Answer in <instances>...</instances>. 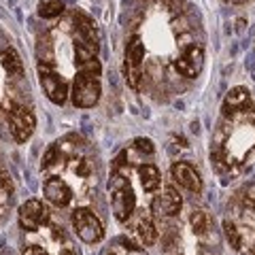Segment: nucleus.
Returning <instances> with one entry per match:
<instances>
[{
	"label": "nucleus",
	"instance_id": "obj_1",
	"mask_svg": "<svg viewBox=\"0 0 255 255\" xmlns=\"http://www.w3.org/2000/svg\"><path fill=\"white\" fill-rule=\"evenodd\" d=\"M109 191H111V204H113V213L117 221H130L134 209H136V196H134V189L130 185V179L122 168H115L113 166V174H111L109 181Z\"/></svg>",
	"mask_w": 255,
	"mask_h": 255
},
{
	"label": "nucleus",
	"instance_id": "obj_2",
	"mask_svg": "<svg viewBox=\"0 0 255 255\" xmlns=\"http://www.w3.org/2000/svg\"><path fill=\"white\" fill-rule=\"evenodd\" d=\"M38 79L45 90V96L53 105L62 107L68 98V81L55 70L49 62H38Z\"/></svg>",
	"mask_w": 255,
	"mask_h": 255
},
{
	"label": "nucleus",
	"instance_id": "obj_3",
	"mask_svg": "<svg viewBox=\"0 0 255 255\" xmlns=\"http://www.w3.org/2000/svg\"><path fill=\"white\" fill-rule=\"evenodd\" d=\"M102 87H100V79L98 75H90V73H79L73 85V105L79 109H92L96 102L100 100Z\"/></svg>",
	"mask_w": 255,
	"mask_h": 255
},
{
	"label": "nucleus",
	"instance_id": "obj_4",
	"mask_svg": "<svg viewBox=\"0 0 255 255\" xmlns=\"http://www.w3.org/2000/svg\"><path fill=\"white\" fill-rule=\"evenodd\" d=\"M73 230L85 245L100 243L105 238V228L90 209H77L73 213Z\"/></svg>",
	"mask_w": 255,
	"mask_h": 255
},
{
	"label": "nucleus",
	"instance_id": "obj_5",
	"mask_svg": "<svg viewBox=\"0 0 255 255\" xmlns=\"http://www.w3.org/2000/svg\"><path fill=\"white\" fill-rule=\"evenodd\" d=\"M17 219H19V226L21 230L26 232H36L38 228H43L49 223V209L41 202V200H26L19 206V213H17Z\"/></svg>",
	"mask_w": 255,
	"mask_h": 255
},
{
	"label": "nucleus",
	"instance_id": "obj_6",
	"mask_svg": "<svg viewBox=\"0 0 255 255\" xmlns=\"http://www.w3.org/2000/svg\"><path fill=\"white\" fill-rule=\"evenodd\" d=\"M204 68V49L200 45H187L185 49L179 53V58L174 60V70L185 77V79H196Z\"/></svg>",
	"mask_w": 255,
	"mask_h": 255
},
{
	"label": "nucleus",
	"instance_id": "obj_7",
	"mask_svg": "<svg viewBox=\"0 0 255 255\" xmlns=\"http://www.w3.org/2000/svg\"><path fill=\"white\" fill-rule=\"evenodd\" d=\"M9 128H11V134L15 140L26 142L36 128V117L30 109L15 105L9 109Z\"/></svg>",
	"mask_w": 255,
	"mask_h": 255
},
{
	"label": "nucleus",
	"instance_id": "obj_8",
	"mask_svg": "<svg viewBox=\"0 0 255 255\" xmlns=\"http://www.w3.org/2000/svg\"><path fill=\"white\" fill-rule=\"evenodd\" d=\"M142 60H145V45L138 36H132L130 43L126 47V75H128V83L134 90H138L140 85V77H142Z\"/></svg>",
	"mask_w": 255,
	"mask_h": 255
},
{
	"label": "nucleus",
	"instance_id": "obj_9",
	"mask_svg": "<svg viewBox=\"0 0 255 255\" xmlns=\"http://www.w3.org/2000/svg\"><path fill=\"white\" fill-rule=\"evenodd\" d=\"M253 109H255V105L251 100V94H249V90H245V87H234V90H230L226 100H223V115L228 119L243 117L247 113H251Z\"/></svg>",
	"mask_w": 255,
	"mask_h": 255
},
{
	"label": "nucleus",
	"instance_id": "obj_10",
	"mask_svg": "<svg viewBox=\"0 0 255 255\" xmlns=\"http://www.w3.org/2000/svg\"><path fill=\"white\" fill-rule=\"evenodd\" d=\"M181 206L183 200L179 191L174 187H164V191H159L151 202V213L157 215V217H172V215H179Z\"/></svg>",
	"mask_w": 255,
	"mask_h": 255
},
{
	"label": "nucleus",
	"instance_id": "obj_11",
	"mask_svg": "<svg viewBox=\"0 0 255 255\" xmlns=\"http://www.w3.org/2000/svg\"><path fill=\"white\" fill-rule=\"evenodd\" d=\"M170 172H172L174 183H179L183 189L196 191V194L202 189V179H200V174H198V170H196L189 162H174L172 168H170Z\"/></svg>",
	"mask_w": 255,
	"mask_h": 255
},
{
	"label": "nucleus",
	"instance_id": "obj_12",
	"mask_svg": "<svg viewBox=\"0 0 255 255\" xmlns=\"http://www.w3.org/2000/svg\"><path fill=\"white\" fill-rule=\"evenodd\" d=\"M43 194H45L47 200L55 206H66V204H70V200H73V189H70L68 183L60 177L47 179L45 185H43Z\"/></svg>",
	"mask_w": 255,
	"mask_h": 255
},
{
	"label": "nucleus",
	"instance_id": "obj_13",
	"mask_svg": "<svg viewBox=\"0 0 255 255\" xmlns=\"http://www.w3.org/2000/svg\"><path fill=\"white\" fill-rule=\"evenodd\" d=\"M134 234H136L138 243L142 247H151L157 241V228H155L153 219H151V215H147L145 211H140V215H138L136 226H134Z\"/></svg>",
	"mask_w": 255,
	"mask_h": 255
},
{
	"label": "nucleus",
	"instance_id": "obj_14",
	"mask_svg": "<svg viewBox=\"0 0 255 255\" xmlns=\"http://www.w3.org/2000/svg\"><path fill=\"white\" fill-rule=\"evenodd\" d=\"M138 177H140V185L145 191H155L162 185V172L155 164H142L138 168Z\"/></svg>",
	"mask_w": 255,
	"mask_h": 255
},
{
	"label": "nucleus",
	"instance_id": "obj_15",
	"mask_svg": "<svg viewBox=\"0 0 255 255\" xmlns=\"http://www.w3.org/2000/svg\"><path fill=\"white\" fill-rule=\"evenodd\" d=\"M189 223H191V230H194L196 236H206V234L211 232V228H213L211 215L206 213V211H202V209H196L194 213H191Z\"/></svg>",
	"mask_w": 255,
	"mask_h": 255
},
{
	"label": "nucleus",
	"instance_id": "obj_16",
	"mask_svg": "<svg viewBox=\"0 0 255 255\" xmlns=\"http://www.w3.org/2000/svg\"><path fill=\"white\" fill-rule=\"evenodd\" d=\"M2 66L9 75H13L15 79L23 77V62L19 58V53L13 49V47H9V49L2 51Z\"/></svg>",
	"mask_w": 255,
	"mask_h": 255
},
{
	"label": "nucleus",
	"instance_id": "obj_17",
	"mask_svg": "<svg viewBox=\"0 0 255 255\" xmlns=\"http://www.w3.org/2000/svg\"><path fill=\"white\" fill-rule=\"evenodd\" d=\"M223 234H226V238H228V243H230V247H232L234 251H241L243 249V230L236 226V223L232 221V219H226L223 221Z\"/></svg>",
	"mask_w": 255,
	"mask_h": 255
},
{
	"label": "nucleus",
	"instance_id": "obj_18",
	"mask_svg": "<svg viewBox=\"0 0 255 255\" xmlns=\"http://www.w3.org/2000/svg\"><path fill=\"white\" fill-rule=\"evenodd\" d=\"M62 13H64L62 0H43V2L38 4V15H41L43 19H55V17H60Z\"/></svg>",
	"mask_w": 255,
	"mask_h": 255
},
{
	"label": "nucleus",
	"instance_id": "obj_19",
	"mask_svg": "<svg viewBox=\"0 0 255 255\" xmlns=\"http://www.w3.org/2000/svg\"><path fill=\"white\" fill-rule=\"evenodd\" d=\"M107 255H147V253L142 251L140 247H136V245H132L128 241H119Z\"/></svg>",
	"mask_w": 255,
	"mask_h": 255
},
{
	"label": "nucleus",
	"instance_id": "obj_20",
	"mask_svg": "<svg viewBox=\"0 0 255 255\" xmlns=\"http://www.w3.org/2000/svg\"><path fill=\"white\" fill-rule=\"evenodd\" d=\"M11 194H13L11 177H6V174H0V202H2V204H9Z\"/></svg>",
	"mask_w": 255,
	"mask_h": 255
},
{
	"label": "nucleus",
	"instance_id": "obj_21",
	"mask_svg": "<svg viewBox=\"0 0 255 255\" xmlns=\"http://www.w3.org/2000/svg\"><path fill=\"white\" fill-rule=\"evenodd\" d=\"M134 149L140 151V153H147V155H151L155 151L153 142H151L149 138H136V140H134Z\"/></svg>",
	"mask_w": 255,
	"mask_h": 255
},
{
	"label": "nucleus",
	"instance_id": "obj_22",
	"mask_svg": "<svg viewBox=\"0 0 255 255\" xmlns=\"http://www.w3.org/2000/svg\"><path fill=\"white\" fill-rule=\"evenodd\" d=\"M245 204L249 206V209H255V183L247 187V191H245Z\"/></svg>",
	"mask_w": 255,
	"mask_h": 255
},
{
	"label": "nucleus",
	"instance_id": "obj_23",
	"mask_svg": "<svg viewBox=\"0 0 255 255\" xmlns=\"http://www.w3.org/2000/svg\"><path fill=\"white\" fill-rule=\"evenodd\" d=\"M23 255H49V253L38 245H28V247H23Z\"/></svg>",
	"mask_w": 255,
	"mask_h": 255
},
{
	"label": "nucleus",
	"instance_id": "obj_24",
	"mask_svg": "<svg viewBox=\"0 0 255 255\" xmlns=\"http://www.w3.org/2000/svg\"><path fill=\"white\" fill-rule=\"evenodd\" d=\"M58 255H77V253H75L73 249H70V247H64V249H62Z\"/></svg>",
	"mask_w": 255,
	"mask_h": 255
},
{
	"label": "nucleus",
	"instance_id": "obj_25",
	"mask_svg": "<svg viewBox=\"0 0 255 255\" xmlns=\"http://www.w3.org/2000/svg\"><path fill=\"white\" fill-rule=\"evenodd\" d=\"M247 255H255V241L249 247H247Z\"/></svg>",
	"mask_w": 255,
	"mask_h": 255
}]
</instances>
